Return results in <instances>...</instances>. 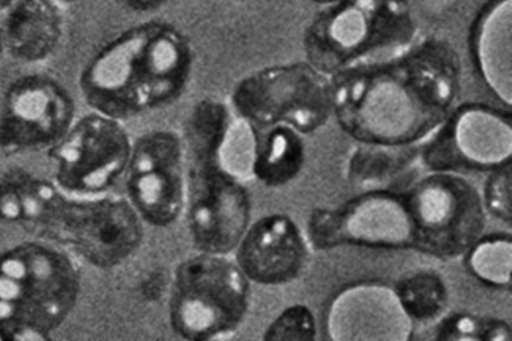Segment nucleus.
Wrapping results in <instances>:
<instances>
[{"instance_id":"obj_26","label":"nucleus","mask_w":512,"mask_h":341,"mask_svg":"<svg viewBox=\"0 0 512 341\" xmlns=\"http://www.w3.org/2000/svg\"><path fill=\"white\" fill-rule=\"evenodd\" d=\"M482 199L488 214L511 226V163L490 172Z\"/></svg>"},{"instance_id":"obj_15","label":"nucleus","mask_w":512,"mask_h":341,"mask_svg":"<svg viewBox=\"0 0 512 341\" xmlns=\"http://www.w3.org/2000/svg\"><path fill=\"white\" fill-rule=\"evenodd\" d=\"M415 323L394 288L358 283L332 299L326 315V338L332 341H410Z\"/></svg>"},{"instance_id":"obj_7","label":"nucleus","mask_w":512,"mask_h":341,"mask_svg":"<svg viewBox=\"0 0 512 341\" xmlns=\"http://www.w3.org/2000/svg\"><path fill=\"white\" fill-rule=\"evenodd\" d=\"M232 110L251 126L286 124L314 134L334 115L332 84L310 63L278 64L244 76L231 95Z\"/></svg>"},{"instance_id":"obj_33","label":"nucleus","mask_w":512,"mask_h":341,"mask_svg":"<svg viewBox=\"0 0 512 341\" xmlns=\"http://www.w3.org/2000/svg\"><path fill=\"white\" fill-rule=\"evenodd\" d=\"M239 2H247V0H239Z\"/></svg>"},{"instance_id":"obj_10","label":"nucleus","mask_w":512,"mask_h":341,"mask_svg":"<svg viewBox=\"0 0 512 341\" xmlns=\"http://www.w3.org/2000/svg\"><path fill=\"white\" fill-rule=\"evenodd\" d=\"M132 140L123 122L92 111L75 120L48 156L55 164V183L78 198L110 190L130 163Z\"/></svg>"},{"instance_id":"obj_32","label":"nucleus","mask_w":512,"mask_h":341,"mask_svg":"<svg viewBox=\"0 0 512 341\" xmlns=\"http://www.w3.org/2000/svg\"><path fill=\"white\" fill-rule=\"evenodd\" d=\"M56 2L71 4V3L84 2V0H56Z\"/></svg>"},{"instance_id":"obj_17","label":"nucleus","mask_w":512,"mask_h":341,"mask_svg":"<svg viewBox=\"0 0 512 341\" xmlns=\"http://www.w3.org/2000/svg\"><path fill=\"white\" fill-rule=\"evenodd\" d=\"M471 50L486 86L507 108L512 103V0H488L471 30Z\"/></svg>"},{"instance_id":"obj_16","label":"nucleus","mask_w":512,"mask_h":341,"mask_svg":"<svg viewBox=\"0 0 512 341\" xmlns=\"http://www.w3.org/2000/svg\"><path fill=\"white\" fill-rule=\"evenodd\" d=\"M235 262L251 283L284 286L304 274L310 247L298 224L284 214L251 223L234 251Z\"/></svg>"},{"instance_id":"obj_3","label":"nucleus","mask_w":512,"mask_h":341,"mask_svg":"<svg viewBox=\"0 0 512 341\" xmlns=\"http://www.w3.org/2000/svg\"><path fill=\"white\" fill-rule=\"evenodd\" d=\"M82 275L59 248L26 242L0 255V340L43 341L66 323Z\"/></svg>"},{"instance_id":"obj_11","label":"nucleus","mask_w":512,"mask_h":341,"mask_svg":"<svg viewBox=\"0 0 512 341\" xmlns=\"http://www.w3.org/2000/svg\"><path fill=\"white\" fill-rule=\"evenodd\" d=\"M419 151L428 172L498 170L511 163L510 111L484 104L456 107Z\"/></svg>"},{"instance_id":"obj_31","label":"nucleus","mask_w":512,"mask_h":341,"mask_svg":"<svg viewBox=\"0 0 512 341\" xmlns=\"http://www.w3.org/2000/svg\"><path fill=\"white\" fill-rule=\"evenodd\" d=\"M3 51H4L3 32H2V26H0V56H2Z\"/></svg>"},{"instance_id":"obj_21","label":"nucleus","mask_w":512,"mask_h":341,"mask_svg":"<svg viewBox=\"0 0 512 341\" xmlns=\"http://www.w3.org/2000/svg\"><path fill=\"white\" fill-rule=\"evenodd\" d=\"M306 163L302 134L286 124L256 128L252 176L264 187L280 188L294 182Z\"/></svg>"},{"instance_id":"obj_9","label":"nucleus","mask_w":512,"mask_h":341,"mask_svg":"<svg viewBox=\"0 0 512 341\" xmlns=\"http://www.w3.org/2000/svg\"><path fill=\"white\" fill-rule=\"evenodd\" d=\"M143 239L144 222L128 199L102 195L64 200L47 236L98 270L122 266Z\"/></svg>"},{"instance_id":"obj_14","label":"nucleus","mask_w":512,"mask_h":341,"mask_svg":"<svg viewBox=\"0 0 512 341\" xmlns=\"http://www.w3.org/2000/svg\"><path fill=\"white\" fill-rule=\"evenodd\" d=\"M126 192L144 224L167 228L178 222L186 210V158L179 134L155 130L132 142Z\"/></svg>"},{"instance_id":"obj_8","label":"nucleus","mask_w":512,"mask_h":341,"mask_svg":"<svg viewBox=\"0 0 512 341\" xmlns=\"http://www.w3.org/2000/svg\"><path fill=\"white\" fill-rule=\"evenodd\" d=\"M186 216L198 252L232 255L251 224V196L220 154H184Z\"/></svg>"},{"instance_id":"obj_22","label":"nucleus","mask_w":512,"mask_h":341,"mask_svg":"<svg viewBox=\"0 0 512 341\" xmlns=\"http://www.w3.org/2000/svg\"><path fill=\"white\" fill-rule=\"evenodd\" d=\"M394 290L404 311L414 323H436L446 314L450 295L446 282L438 272H408L398 280Z\"/></svg>"},{"instance_id":"obj_19","label":"nucleus","mask_w":512,"mask_h":341,"mask_svg":"<svg viewBox=\"0 0 512 341\" xmlns=\"http://www.w3.org/2000/svg\"><path fill=\"white\" fill-rule=\"evenodd\" d=\"M66 199L58 184L23 168H12L0 178V223L19 224L47 239Z\"/></svg>"},{"instance_id":"obj_1","label":"nucleus","mask_w":512,"mask_h":341,"mask_svg":"<svg viewBox=\"0 0 512 341\" xmlns=\"http://www.w3.org/2000/svg\"><path fill=\"white\" fill-rule=\"evenodd\" d=\"M330 79L334 116L348 136L380 146H419L455 110L462 64L451 44L428 38Z\"/></svg>"},{"instance_id":"obj_28","label":"nucleus","mask_w":512,"mask_h":341,"mask_svg":"<svg viewBox=\"0 0 512 341\" xmlns=\"http://www.w3.org/2000/svg\"><path fill=\"white\" fill-rule=\"evenodd\" d=\"M127 6L136 12H150L162 7L166 0H124Z\"/></svg>"},{"instance_id":"obj_24","label":"nucleus","mask_w":512,"mask_h":341,"mask_svg":"<svg viewBox=\"0 0 512 341\" xmlns=\"http://www.w3.org/2000/svg\"><path fill=\"white\" fill-rule=\"evenodd\" d=\"M432 332V340L506 341L510 339L511 328L500 319L454 314L446 318L443 316L436 322Z\"/></svg>"},{"instance_id":"obj_20","label":"nucleus","mask_w":512,"mask_h":341,"mask_svg":"<svg viewBox=\"0 0 512 341\" xmlns=\"http://www.w3.org/2000/svg\"><path fill=\"white\" fill-rule=\"evenodd\" d=\"M420 146V144H419ZM419 146L359 143L347 160L346 179L354 190L406 191L424 170Z\"/></svg>"},{"instance_id":"obj_27","label":"nucleus","mask_w":512,"mask_h":341,"mask_svg":"<svg viewBox=\"0 0 512 341\" xmlns=\"http://www.w3.org/2000/svg\"><path fill=\"white\" fill-rule=\"evenodd\" d=\"M171 276H167L163 271H154L143 280L142 295L148 302H158L167 294L170 288Z\"/></svg>"},{"instance_id":"obj_23","label":"nucleus","mask_w":512,"mask_h":341,"mask_svg":"<svg viewBox=\"0 0 512 341\" xmlns=\"http://www.w3.org/2000/svg\"><path fill=\"white\" fill-rule=\"evenodd\" d=\"M468 272L487 287L510 291L512 240L510 232L483 235L464 255Z\"/></svg>"},{"instance_id":"obj_2","label":"nucleus","mask_w":512,"mask_h":341,"mask_svg":"<svg viewBox=\"0 0 512 341\" xmlns=\"http://www.w3.org/2000/svg\"><path fill=\"white\" fill-rule=\"evenodd\" d=\"M194 48L174 24L151 20L116 35L86 64L80 94L92 111L124 122L174 104L194 70Z\"/></svg>"},{"instance_id":"obj_25","label":"nucleus","mask_w":512,"mask_h":341,"mask_svg":"<svg viewBox=\"0 0 512 341\" xmlns=\"http://www.w3.org/2000/svg\"><path fill=\"white\" fill-rule=\"evenodd\" d=\"M264 340H316L318 326L310 308L295 304L280 312L263 335Z\"/></svg>"},{"instance_id":"obj_13","label":"nucleus","mask_w":512,"mask_h":341,"mask_svg":"<svg viewBox=\"0 0 512 341\" xmlns=\"http://www.w3.org/2000/svg\"><path fill=\"white\" fill-rule=\"evenodd\" d=\"M76 106L67 88L43 74L20 76L0 99V152L50 150L75 122Z\"/></svg>"},{"instance_id":"obj_30","label":"nucleus","mask_w":512,"mask_h":341,"mask_svg":"<svg viewBox=\"0 0 512 341\" xmlns=\"http://www.w3.org/2000/svg\"><path fill=\"white\" fill-rule=\"evenodd\" d=\"M311 2L324 4V6H327V4H332L339 2V0H311Z\"/></svg>"},{"instance_id":"obj_4","label":"nucleus","mask_w":512,"mask_h":341,"mask_svg":"<svg viewBox=\"0 0 512 341\" xmlns=\"http://www.w3.org/2000/svg\"><path fill=\"white\" fill-rule=\"evenodd\" d=\"M415 36L408 0H339L308 24L303 46L307 62L331 78L392 58L415 43Z\"/></svg>"},{"instance_id":"obj_29","label":"nucleus","mask_w":512,"mask_h":341,"mask_svg":"<svg viewBox=\"0 0 512 341\" xmlns=\"http://www.w3.org/2000/svg\"><path fill=\"white\" fill-rule=\"evenodd\" d=\"M15 3V0H0V12L7 11Z\"/></svg>"},{"instance_id":"obj_5","label":"nucleus","mask_w":512,"mask_h":341,"mask_svg":"<svg viewBox=\"0 0 512 341\" xmlns=\"http://www.w3.org/2000/svg\"><path fill=\"white\" fill-rule=\"evenodd\" d=\"M250 303L251 282L234 258L198 252L172 272L168 323L183 340H227L246 320Z\"/></svg>"},{"instance_id":"obj_6","label":"nucleus","mask_w":512,"mask_h":341,"mask_svg":"<svg viewBox=\"0 0 512 341\" xmlns=\"http://www.w3.org/2000/svg\"><path fill=\"white\" fill-rule=\"evenodd\" d=\"M412 220V250L456 260L482 236L487 212L478 188L458 172H428L400 192Z\"/></svg>"},{"instance_id":"obj_18","label":"nucleus","mask_w":512,"mask_h":341,"mask_svg":"<svg viewBox=\"0 0 512 341\" xmlns=\"http://www.w3.org/2000/svg\"><path fill=\"white\" fill-rule=\"evenodd\" d=\"M4 50L23 63L44 62L62 42L64 18L56 0H15L3 27Z\"/></svg>"},{"instance_id":"obj_12","label":"nucleus","mask_w":512,"mask_h":341,"mask_svg":"<svg viewBox=\"0 0 512 341\" xmlns=\"http://www.w3.org/2000/svg\"><path fill=\"white\" fill-rule=\"evenodd\" d=\"M308 239L318 251L340 246L412 250L414 230L402 194L368 191L343 206L312 210Z\"/></svg>"}]
</instances>
